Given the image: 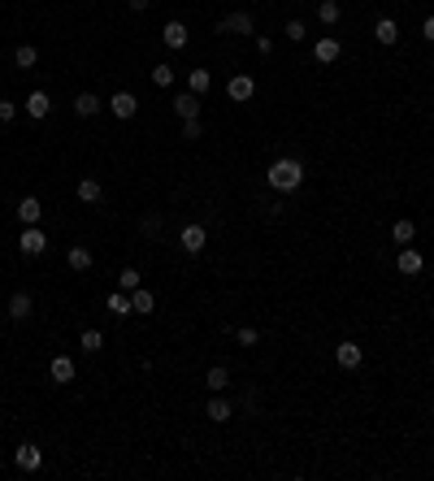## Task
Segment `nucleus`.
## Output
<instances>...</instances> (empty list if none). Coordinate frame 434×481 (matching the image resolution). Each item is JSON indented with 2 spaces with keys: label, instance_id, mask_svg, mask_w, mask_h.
<instances>
[{
  "label": "nucleus",
  "instance_id": "1",
  "mask_svg": "<svg viewBox=\"0 0 434 481\" xmlns=\"http://www.w3.org/2000/svg\"><path fill=\"white\" fill-rule=\"evenodd\" d=\"M265 182L274 187V191H282V196H291V191L304 182V165H300L296 156H278L274 165L265 169Z\"/></svg>",
  "mask_w": 434,
  "mask_h": 481
},
{
  "label": "nucleus",
  "instance_id": "2",
  "mask_svg": "<svg viewBox=\"0 0 434 481\" xmlns=\"http://www.w3.org/2000/svg\"><path fill=\"white\" fill-rule=\"evenodd\" d=\"M339 57H343V44L334 39V35H321V39L313 44V61H317V66H334Z\"/></svg>",
  "mask_w": 434,
  "mask_h": 481
},
{
  "label": "nucleus",
  "instance_id": "3",
  "mask_svg": "<svg viewBox=\"0 0 434 481\" xmlns=\"http://www.w3.org/2000/svg\"><path fill=\"white\" fill-rule=\"evenodd\" d=\"M13 464H18L22 473H39L44 469V451H39L35 442H22L18 451H13Z\"/></svg>",
  "mask_w": 434,
  "mask_h": 481
},
{
  "label": "nucleus",
  "instance_id": "4",
  "mask_svg": "<svg viewBox=\"0 0 434 481\" xmlns=\"http://www.w3.org/2000/svg\"><path fill=\"white\" fill-rule=\"evenodd\" d=\"M226 95H230L235 104H248L252 95H256V78H252V74H235L230 83H226Z\"/></svg>",
  "mask_w": 434,
  "mask_h": 481
},
{
  "label": "nucleus",
  "instance_id": "5",
  "mask_svg": "<svg viewBox=\"0 0 434 481\" xmlns=\"http://www.w3.org/2000/svg\"><path fill=\"white\" fill-rule=\"evenodd\" d=\"M18 221H22V226H39V221H44V200L39 196H22L18 200Z\"/></svg>",
  "mask_w": 434,
  "mask_h": 481
},
{
  "label": "nucleus",
  "instance_id": "6",
  "mask_svg": "<svg viewBox=\"0 0 434 481\" xmlns=\"http://www.w3.org/2000/svg\"><path fill=\"white\" fill-rule=\"evenodd\" d=\"M395 269H399V274H404V278H417V274H422V269H426V256L417 252V247H404V252L395 256Z\"/></svg>",
  "mask_w": 434,
  "mask_h": 481
},
{
  "label": "nucleus",
  "instance_id": "7",
  "mask_svg": "<svg viewBox=\"0 0 434 481\" xmlns=\"http://www.w3.org/2000/svg\"><path fill=\"white\" fill-rule=\"evenodd\" d=\"M204 243H208L204 226H183V234H179V247H183L187 256H200V252H204Z\"/></svg>",
  "mask_w": 434,
  "mask_h": 481
},
{
  "label": "nucleus",
  "instance_id": "8",
  "mask_svg": "<svg viewBox=\"0 0 434 481\" xmlns=\"http://www.w3.org/2000/svg\"><path fill=\"white\" fill-rule=\"evenodd\" d=\"M18 247H22V256H44V252H48V238H44L39 226H26L22 238H18Z\"/></svg>",
  "mask_w": 434,
  "mask_h": 481
},
{
  "label": "nucleus",
  "instance_id": "9",
  "mask_svg": "<svg viewBox=\"0 0 434 481\" xmlns=\"http://www.w3.org/2000/svg\"><path fill=\"white\" fill-rule=\"evenodd\" d=\"M226 30H239V35H256L252 13H230V18H221V22H217V35H226Z\"/></svg>",
  "mask_w": 434,
  "mask_h": 481
},
{
  "label": "nucleus",
  "instance_id": "10",
  "mask_svg": "<svg viewBox=\"0 0 434 481\" xmlns=\"http://www.w3.org/2000/svg\"><path fill=\"white\" fill-rule=\"evenodd\" d=\"M109 109H114V117H135L139 113V100H135V95L131 91H114V100H109Z\"/></svg>",
  "mask_w": 434,
  "mask_h": 481
},
{
  "label": "nucleus",
  "instance_id": "11",
  "mask_svg": "<svg viewBox=\"0 0 434 481\" xmlns=\"http://www.w3.org/2000/svg\"><path fill=\"white\" fill-rule=\"evenodd\" d=\"M174 113H179V122H187V117H200V95H196V91L174 95Z\"/></svg>",
  "mask_w": 434,
  "mask_h": 481
},
{
  "label": "nucleus",
  "instance_id": "12",
  "mask_svg": "<svg viewBox=\"0 0 434 481\" xmlns=\"http://www.w3.org/2000/svg\"><path fill=\"white\" fill-rule=\"evenodd\" d=\"M334 360H339V368H361V360H365V351L356 347V343H339V347H334Z\"/></svg>",
  "mask_w": 434,
  "mask_h": 481
},
{
  "label": "nucleus",
  "instance_id": "13",
  "mask_svg": "<svg viewBox=\"0 0 434 481\" xmlns=\"http://www.w3.org/2000/svg\"><path fill=\"white\" fill-rule=\"evenodd\" d=\"M48 377H53L57 386L74 381V360H70V356H53V364H48Z\"/></svg>",
  "mask_w": 434,
  "mask_h": 481
},
{
  "label": "nucleus",
  "instance_id": "14",
  "mask_svg": "<svg viewBox=\"0 0 434 481\" xmlns=\"http://www.w3.org/2000/svg\"><path fill=\"white\" fill-rule=\"evenodd\" d=\"M26 113L35 117V122H44L48 113H53V100H48V91H30V95H26Z\"/></svg>",
  "mask_w": 434,
  "mask_h": 481
},
{
  "label": "nucleus",
  "instance_id": "15",
  "mask_svg": "<svg viewBox=\"0 0 434 481\" xmlns=\"http://www.w3.org/2000/svg\"><path fill=\"white\" fill-rule=\"evenodd\" d=\"M374 39H378L382 48H391V44L399 39V22H395V18H378V22H374Z\"/></svg>",
  "mask_w": 434,
  "mask_h": 481
},
{
  "label": "nucleus",
  "instance_id": "16",
  "mask_svg": "<svg viewBox=\"0 0 434 481\" xmlns=\"http://www.w3.org/2000/svg\"><path fill=\"white\" fill-rule=\"evenodd\" d=\"M100 109H105L100 95H91V91H78V95H74V113H78V117H96Z\"/></svg>",
  "mask_w": 434,
  "mask_h": 481
},
{
  "label": "nucleus",
  "instance_id": "17",
  "mask_svg": "<svg viewBox=\"0 0 434 481\" xmlns=\"http://www.w3.org/2000/svg\"><path fill=\"white\" fill-rule=\"evenodd\" d=\"M161 39H165V48H174V53H179V48H187V26L183 22H165V30H161Z\"/></svg>",
  "mask_w": 434,
  "mask_h": 481
},
{
  "label": "nucleus",
  "instance_id": "18",
  "mask_svg": "<svg viewBox=\"0 0 434 481\" xmlns=\"http://www.w3.org/2000/svg\"><path fill=\"white\" fill-rule=\"evenodd\" d=\"M66 265L74 269V274H87V269H91V247H83V243H74V247L66 252Z\"/></svg>",
  "mask_w": 434,
  "mask_h": 481
},
{
  "label": "nucleus",
  "instance_id": "19",
  "mask_svg": "<svg viewBox=\"0 0 434 481\" xmlns=\"http://www.w3.org/2000/svg\"><path fill=\"white\" fill-rule=\"evenodd\" d=\"M204 381H208V390H213V395H221V390L230 386V368H226V364H213V368L204 373Z\"/></svg>",
  "mask_w": 434,
  "mask_h": 481
},
{
  "label": "nucleus",
  "instance_id": "20",
  "mask_svg": "<svg viewBox=\"0 0 434 481\" xmlns=\"http://www.w3.org/2000/svg\"><path fill=\"white\" fill-rule=\"evenodd\" d=\"M204 416H208V421H217V425H226L235 412H230V404L221 395H213V399H208V408H204Z\"/></svg>",
  "mask_w": 434,
  "mask_h": 481
},
{
  "label": "nucleus",
  "instance_id": "21",
  "mask_svg": "<svg viewBox=\"0 0 434 481\" xmlns=\"http://www.w3.org/2000/svg\"><path fill=\"white\" fill-rule=\"evenodd\" d=\"M30 308H35V299H30V291H18V295L9 299V317H13V321H26V317H30Z\"/></svg>",
  "mask_w": 434,
  "mask_h": 481
},
{
  "label": "nucleus",
  "instance_id": "22",
  "mask_svg": "<svg viewBox=\"0 0 434 481\" xmlns=\"http://www.w3.org/2000/svg\"><path fill=\"white\" fill-rule=\"evenodd\" d=\"M391 238H395V243H399V247H408V243H413V238H417V226H413V221H408V217H399V221H391Z\"/></svg>",
  "mask_w": 434,
  "mask_h": 481
},
{
  "label": "nucleus",
  "instance_id": "23",
  "mask_svg": "<svg viewBox=\"0 0 434 481\" xmlns=\"http://www.w3.org/2000/svg\"><path fill=\"white\" fill-rule=\"evenodd\" d=\"M105 308L114 312V317H131V312H135V308H131V291H114V295L105 299Z\"/></svg>",
  "mask_w": 434,
  "mask_h": 481
},
{
  "label": "nucleus",
  "instance_id": "24",
  "mask_svg": "<svg viewBox=\"0 0 434 481\" xmlns=\"http://www.w3.org/2000/svg\"><path fill=\"white\" fill-rule=\"evenodd\" d=\"M131 308L143 312V317L156 312V295H152V291H143V286H135V291H131Z\"/></svg>",
  "mask_w": 434,
  "mask_h": 481
},
{
  "label": "nucleus",
  "instance_id": "25",
  "mask_svg": "<svg viewBox=\"0 0 434 481\" xmlns=\"http://www.w3.org/2000/svg\"><path fill=\"white\" fill-rule=\"evenodd\" d=\"M100 196H105L100 178H78V200H83V204H96Z\"/></svg>",
  "mask_w": 434,
  "mask_h": 481
},
{
  "label": "nucleus",
  "instance_id": "26",
  "mask_svg": "<svg viewBox=\"0 0 434 481\" xmlns=\"http://www.w3.org/2000/svg\"><path fill=\"white\" fill-rule=\"evenodd\" d=\"M100 347H105V334H100V330H83V334H78V351H87V356H96Z\"/></svg>",
  "mask_w": 434,
  "mask_h": 481
},
{
  "label": "nucleus",
  "instance_id": "27",
  "mask_svg": "<svg viewBox=\"0 0 434 481\" xmlns=\"http://www.w3.org/2000/svg\"><path fill=\"white\" fill-rule=\"evenodd\" d=\"M317 18H321V26H334L343 18V9L334 5V0H317Z\"/></svg>",
  "mask_w": 434,
  "mask_h": 481
},
{
  "label": "nucleus",
  "instance_id": "28",
  "mask_svg": "<svg viewBox=\"0 0 434 481\" xmlns=\"http://www.w3.org/2000/svg\"><path fill=\"white\" fill-rule=\"evenodd\" d=\"M187 87L196 95H204L208 87H213V74H208V70H187Z\"/></svg>",
  "mask_w": 434,
  "mask_h": 481
},
{
  "label": "nucleus",
  "instance_id": "29",
  "mask_svg": "<svg viewBox=\"0 0 434 481\" xmlns=\"http://www.w3.org/2000/svg\"><path fill=\"white\" fill-rule=\"evenodd\" d=\"M135 286H143V274H139L135 265H126L122 274H118V291H135Z\"/></svg>",
  "mask_w": 434,
  "mask_h": 481
},
{
  "label": "nucleus",
  "instance_id": "30",
  "mask_svg": "<svg viewBox=\"0 0 434 481\" xmlns=\"http://www.w3.org/2000/svg\"><path fill=\"white\" fill-rule=\"evenodd\" d=\"M13 66H18V70H30V66H39V53H35L30 44H22L18 53H13Z\"/></svg>",
  "mask_w": 434,
  "mask_h": 481
},
{
  "label": "nucleus",
  "instance_id": "31",
  "mask_svg": "<svg viewBox=\"0 0 434 481\" xmlns=\"http://www.w3.org/2000/svg\"><path fill=\"white\" fill-rule=\"evenodd\" d=\"M152 83H156V87H170V83H174V66H165V61H161V66H152Z\"/></svg>",
  "mask_w": 434,
  "mask_h": 481
},
{
  "label": "nucleus",
  "instance_id": "32",
  "mask_svg": "<svg viewBox=\"0 0 434 481\" xmlns=\"http://www.w3.org/2000/svg\"><path fill=\"white\" fill-rule=\"evenodd\" d=\"M200 135H204L200 117H187V122H183V139H200Z\"/></svg>",
  "mask_w": 434,
  "mask_h": 481
},
{
  "label": "nucleus",
  "instance_id": "33",
  "mask_svg": "<svg viewBox=\"0 0 434 481\" xmlns=\"http://www.w3.org/2000/svg\"><path fill=\"white\" fill-rule=\"evenodd\" d=\"M235 339H239V343H244V347H256V343H261V334H256L252 326H244V330H239V334H235Z\"/></svg>",
  "mask_w": 434,
  "mask_h": 481
},
{
  "label": "nucleus",
  "instance_id": "34",
  "mask_svg": "<svg viewBox=\"0 0 434 481\" xmlns=\"http://www.w3.org/2000/svg\"><path fill=\"white\" fill-rule=\"evenodd\" d=\"M13 117H18V104H13V100H0V122H13Z\"/></svg>",
  "mask_w": 434,
  "mask_h": 481
},
{
  "label": "nucleus",
  "instance_id": "35",
  "mask_svg": "<svg viewBox=\"0 0 434 481\" xmlns=\"http://www.w3.org/2000/svg\"><path fill=\"white\" fill-rule=\"evenodd\" d=\"M304 35H309V30H304V22H287V39H291V44H300Z\"/></svg>",
  "mask_w": 434,
  "mask_h": 481
},
{
  "label": "nucleus",
  "instance_id": "36",
  "mask_svg": "<svg viewBox=\"0 0 434 481\" xmlns=\"http://www.w3.org/2000/svg\"><path fill=\"white\" fill-rule=\"evenodd\" d=\"M422 35H426V44H434V13H430V18L422 22Z\"/></svg>",
  "mask_w": 434,
  "mask_h": 481
},
{
  "label": "nucleus",
  "instance_id": "37",
  "mask_svg": "<svg viewBox=\"0 0 434 481\" xmlns=\"http://www.w3.org/2000/svg\"><path fill=\"white\" fill-rule=\"evenodd\" d=\"M256 48H261V53L269 57V53H274V39H269V35H256Z\"/></svg>",
  "mask_w": 434,
  "mask_h": 481
},
{
  "label": "nucleus",
  "instance_id": "38",
  "mask_svg": "<svg viewBox=\"0 0 434 481\" xmlns=\"http://www.w3.org/2000/svg\"><path fill=\"white\" fill-rule=\"evenodd\" d=\"M126 5H131V9H148L152 0H126Z\"/></svg>",
  "mask_w": 434,
  "mask_h": 481
},
{
  "label": "nucleus",
  "instance_id": "39",
  "mask_svg": "<svg viewBox=\"0 0 434 481\" xmlns=\"http://www.w3.org/2000/svg\"><path fill=\"white\" fill-rule=\"evenodd\" d=\"M0 78H5V70H0Z\"/></svg>",
  "mask_w": 434,
  "mask_h": 481
}]
</instances>
